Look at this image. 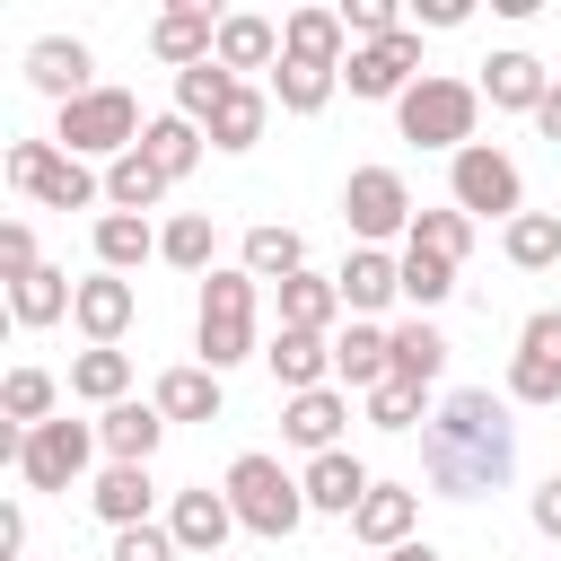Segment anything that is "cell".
<instances>
[{
  "instance_id": "obj_16",
  "label": "cell",
  "mask_w": 561,
  "mask_h": 561,
  "mask_svg": "<svg viewBox=\"0 0 561 561\" xmlns=\"http://www.w3.org/2000/svg\"><path fill=\"white\" fill-rule=\"evenodd\" d=\"M167 535H175V552H202V561H219V543L237 535V508H228V491H175V508H167Z\"/></svg>"
},
{
  "instance_id": "obj_5",
  "label": "cell",
  "mask_w": 561,
  "mask_h": 561,
  "mask_svg": "<svg viewBox=\"0 0 561 561\" xmlns=\"http://www.w3.org/2000/svg\"><path fill=\"white\" fill-rule=\"evenodd\" d=\"M140 131H149V123H140V96H131V88H88V96L61 105V123H53V140H61L70 158H105V167L131 158Z\"/></svg>"
},
{
  "instance_id": "obj_23",
  "label": "cell",
  "mask_w": 561,
  "mask_h": 561,
  "mask_svg": "<svg viewBox=\"0 0 561 561\" xmlns=\"http://www.w3.org/2000/svg\"><path fill=\"white\" fill-rule=\"evenodd\" d=\"M228 79H245V70H280V26L272 18H254V9H237V18H219V53H210Z\"/></svg>"
},
{
  "instance_id": "obj_49",
  "label": "cell",
  "mask_w": 561,
  "mask_h": 561,
  "mask_svg": "<svg viewBox=\"0 0 561 561\" xmlns=\"http://www.w3.org/2000/svg\"><path fill=\"white\" fill-rule=\"evenodd\" d=\"M535 526H543V535H552V543H561V473H552V482H543V491H535Z\"/></svg>"
},
{
  "instance_id": "obj_6",
  "label": "cell",
  "mask_w": 561,
  "mask_h": 561,
  "mask_svg": "<svg viewBox=\"0 0 561 561\" xmlns=\"http://www.w3.org/2000/svg\"><path fill=\"white\" fill-rule=\"evenodd\" d=\"M9 184H18L26 202H44V210H88V202H105V175H96L88 158H70L61 140H9Z\"/></svg>"
},
{
  "instance_id": "obj_7",
  "label": "cell",
  "mask_w": 561,
  "mask_h": 561,
  "mask_svg": "<svg viewBox=\"0 0 561 561\" xmlns=\"http://www.w3.org/2000/svg\"><path fill=\"white\" fill-rule=\"evenodd\" d=\"M447 193H456V210L482 228V219H517L526 210V175H517V158L508 149H491V140H473V149H456L447 158Z\"/></svg>"
},
{
  "instance_id": "obj_15",
  "label": "cell",
  "mask_w": 561,
  "mask_h": 561,
  "mask_svg": "<svg viewBox=\"0 0 561 561\" xmlns=\"http://www.w3.org/2000/svg\"><path fill=\"white\" fill-rule=\"evenodd\" d=\"M298 482H307V508H316V517H359V500L377 491V473H368L351 447H333V456H307V473H298Z\"/></svg>"
},
{
  "instance_id": "obj_52",
  "label": "cell",
  "mask_w": 561,
  "mask_h": 561,
  "mask_svg": "<svg viewBox=\"0 0 561 561\" xmlns=\"http://www.w3.org/2000/svg\"><path fill=\"white\" fill-rule=\"evenodd\" d=\"M386 561H438V552H430V543L412 535V543H403V552H386Z\"/></svg>"
},
{
  "instance_id": "obj_11",
  "label": "cell",
  "mask_w": 561,
  "mask_h": 561,
  "mask_svg": "<svg viewBox=\"0 0 561 561\" xmlns=\"http://www.w3.org/2000/svg\"><path fill=\"white\" fill-rule=\"evenodd\" d=\"M333 289H342V316L377 324V316L403 298V254H386V245H351L342 272H333Z\"/></svg>"
},
{
  "instance_id": "obj_20",
  "label": "cell",
  "mask_w": 561,
  "mask_h": 561,
  "mask_svg": "<svg viewBox=\"0 0 561 561\" xmlns=\"http://www.w3.org/2000/svg\"><path fill=\"white\" fill-rule=\"evenodd\" d=\"M280 61H316V70H342V61H351L342 9H289V18H280Z\"/></svg>"
},
{
  "instance_id": "obj_4",
  "label": "cell",
  "mask_w": 561,
  "mask_h": 561,
  "mask_svg": "<svg viewBox=\"0 0 561 561\" xmlns=\"http://www.w3.org/2000/svg\"><path fill=\"white\" fill-rule=\"evenodd\" d=\"M219 491H228L237 526H245V535H263V543L298 535V517H307V482H298V473H289L280 456H237Z\"/></svg>"
},
{
  "instance_id": "obj_14",
  "label": "cell",
  "mask_w": 561,
  "mask_h": 561,
  "mask_svg": "<svg viewBox=\"0 0 561 561\" xmlns=\"http://www.w3.org/2000/svg\"><path fill=\"white\" fill-rule=\"evenodd\" d=\"M131 316H140V289H131L123 272H88V280H79V307H70V324H79L88 342H105V351H114V342L131 333Z\"/></svg>"
},
{
  "instance_id": "obj_32",
  "label": "cell",
  "mask_w": 561,
  "mask_h": 561,
  "mask_svg": "<svg viewBox=\"0 0 561 561\" xmlns=\"http://www.w3.org/2000/svg\"><path fill=\"white\" fill-rule=\"evenodd\" d=\"M149 403H158L167 421H219V403H228V394H219V377H210V368L193 359V368H167Z\"/></svg>"
},
{
  "instance_id": "obj_44",
  "label": "cell",
  "mask_w": 561,
  "mask_h": 561,
  "mask_svg": "<svg viewBox=\"0 0 561 561\" xmlns=\"http://www.w3.org/2000/svg\"><path fill=\"white\" fill-rule=\"evenodd\" d=\"M368 421H377V430H421V421H430V386H412V377H386V386L368 394Z\"/></svg>"
},
{
  "instance_id": "obj_46",
  "label": "cell",
  "mask_w": 561,
  "mask_h": 561,
  "mask_svg": "<svg viewBox=\"0 0 561 561\" xmlns=\"http://www.w3.org/2000/svg\"><path fill=\"white\" fill-rule=\"evenodd\" d=\"M26 272H44L35 263V228L26 219H0V280H26Z\"/></svg>"
},
{
  "instance_id": "obj_45",
  "label": "cell",
  "mask_w": 561,
  "mask_h": 561,
  "mask_svg": "<svg viewBox=\"0 0 561 561\" xmlns=\"http://www.w3.org/2000/svg\"><path fill=\"white\" fill-rule=\"evenodd\" d=\"M412 18L394 9V0H342V35L351 44H386V35H403Z\"/></svg>"
},
{
  "instance_id": "obj_29",
  "label": "cell",
  "mask_w": 561,
  "mask_h": 561,
  "mask_svg": "<svg viewBox=\"0 0 561 561\" xmlns=\"http://www.w3.org/2000/svg\"><path fill=\"white\" fill-rule=\"evenodd\" d=\"M70 394L79 403H131V351H105V342H88L79 359H70Z\"/></svg>"
},
{
  "instance_id": "obj_36",
  "label": "cell",
  "mask_w": 561,
  "mask_h": 561,
  "mask_svg": "<svg viewBox=\"0 0 561 561\" xmlns=\"http://www.w3.org/2000/svg\"><path fill=\"white\" fill-rule=\"evenodd\" d=\"M245 272H254V280H272V289H280L289 272H307V245H298V228H280V219H254V228H245Z\"/></svg>"
},
{
  "instance_id": "obj_21",
  "label": "cell",
  "mask_w": 561,
  "mask_h": 561,
  "mask_svg": "<svg viewBox=\"0 0 561 561\" xmlns=\"http://www.w3.org/2000/svg\"><path fill=\"white\" fill-rule=\"evenodd\" d=\"M272 377H280V394H316V386H333V333H272Z\"/></svg>"
},
{
  "instance_id": "obj_17",
  "label": "cell",
  "mask_w": 561,
  "mask_h": 561,
  "mask_svg": "<svg viewBox=\"0 0 561 561\" xmlns=\"http://www.w3.org/2000/svg\"><path fill=\"white\" fill-rule=\"evenodd\" d=\"M386 377H394V333L351 316V333H333V386H342V394H351V386H359V394H377Z\"/></svg>"
},
{
  "instance_id": "obj_19",
  "label": "cell",
  "mask_w": 561,
  "mask_h": 561,
  "mask_svg": "<svg viewBox=\"0 0 561 561\" xmlns=\"http://www.w3.org/2000/svg\"><path fill=\"white\" fill-rule=\"evenodd\" d=\"M473 88H482L500 114H535V105L552 96V70H543L535 53H517V44H508V53H491V61H482V79H473Z\"/></svg>"
},
{
  "instance_id": "obj_25",
  "label": "cell",
  "mask_w": 561,
  "mask_h": 561,
  "mask_svg": "<svg viewBox=\"0 0 561 561\" xmlns=\"http://www.w3.org/2000/svg\"><path fill=\"white\" fill-rule=\"evenodd\" d=\"M149 500H158V482H149V465H105L96 473V491H88V508L123 535V526H149Z\"/></svg>"
},
{
  "instance_id": "obj_33",
  "label": "cell",
  "mask_w": 561,
  "mask_h": 561,
  "mask_svg": "<svg viewBox=\"0 0 561 561\" xmlns=\"http://www.w3.org/2000/svg\"><path fill=\"white\" fill-rule=\"evenodd\" d=\"M500 254H508L517 272H552V263H561V210H517V219L500 228Z\"/></svg>"
},
{
  "instance_id": "obj_38",
  "label": "cell",
  "mask_w": 561,
  "mask_h": 561,
  "mask_svg": "<svg viewBox=\"0 0 561 561\" xmlns=\"http://www.w3.org/2000/svg\"><path fill=\"white\" fill-rule=\"evenodd\" d=\"M263 88H272V105H280V114H324V105H333V88H342V70H316V61H280Z\"/></svg>"
},
{
  "instance_id": "obj_50",
  "label": "cell",
  "mask_w": 561,
  "mask_h": 561,
  "mask_svg": "<svg viewBox=\"0 0 561 561\" xmlns=\"http://www.w3.org/2000/svg\"><path fill=\"white\" fill-rule=\"evenodd\" d=\"M0 552H26V508H0Z\"/></svg>"
},
{
  "instance_id": "obj_1",
  "label": "cell",
  "mask_w": 561,
  "mask_h": 561,
  "mask_svg": "<svg viewBox=\"0 0 561 561\" xmlns=\"http://www.w3.org/2000/svg\"><path fill=\"white\" fill-rule=\"evenodd\" d=\"M421 473L438 500H482L517 473V430H508V403L491 386H456L430 430H421Z\"/></svg>"
},
{
  "instance_id": "obj_42",
  "label": "cell",
  "mask_w": 561,
  "mask_h": 561,
  "mask_svg": "<svg viewBox=\"0 0 561 561\" xmlns=\"http://www.w3.org/2000/svg\"><path fill=\"white\" fill-rule=\"evenodd\" d=\"M53 394H61V386H53L44 368H9V377H0V412H9V430H44V421H53Z\"/></svg>"
},
{
  "instance_id": "obj_28",
  "label": "cell",
  "mask_w": 561,
  "mask_h": 561,
  "mask_svg": "<svg viewBox=\"0 0 561 561\" xmlns=\"http://www.w3.org/2000/svg\"><path fill=\"white\" fill-rule=\"evenodd\" d=\"M272 298H280V324H289V333H333V316H342L333 272H289Z\"/></svg>"
},
{
  "instance_id": "obj_26",
  "label": "cell",
  "mask_w": 561,
  "mask_h": 561,
  "mask_svg": "<svg viewBox=\"0 0 561 561\" xmlns=\"http://www.w3.org/2000/svg\"><path fill=\"white\" fill-rule=\"evenodd\" d=\"M149 53H158V61H175V70L210 61V53H219V18H210V9H167V18L149 26Z\"/></svg>"
},
{
  "instance_id": "obj_22",
  "label": "cell",
  "mask_w": 561,
  "mask_h": 561,
  "mask_svg": "<svg viewBox=\"0 0 561 561\" xmlns=\"http://www.w3.org/2000/svg\"><path fill=\"white\" fill-rule=\"evenodd\" d=\"M412 526H421V491H403V482H377V491L359 500V517H351V535L377 543V552H403Z\"/></svg>"
},
{
  "instance_id": "obj_12",
  "label": "cell",
  "mask_w": 561,
  "mask_h": 561,
  "mask_svg": "<svg viewBox=\"0 0 561 561\" xmlns=\"http://www.w3.org/2000/svg\"><path fill=\"white\" fill-rule=\"evenodd\" d=\"M421 79V35L403 26V35H386V44H351V61H342V88L351 96H403Z\"/></svg>"
},
{
  "instance_id": "obj_24",
  "label": "cell",
  "mask_w": 561,
  "mask_h": 561,
  "mask_svg": "<svg viewBox=\"0 0 561 561\" xmlns=\"http://www.w3.org/2000/svg\"><path fill=\"white\" fill-rule=\"evenodd\" d=\"M96 438H105V465H149L158 438H167V412L158 403H114V412H96Z\"/></svg>"
},
{
  "instance_id": "obj_47",
  "label": "cell",
  "mask_w": 561,
  "mask_h": 561,
  "mask_svg": "<svg viewBox=\"0 0 561 561\" xmlns=\"http://www.w3.org/2000/svg\"><path fill=\"white\" fill-rule=\"evenodd\" d=\"M114 561H175V535L167 526H123L114 535Z\"/></svg>"
},
{
  "instance_id": "obj_34",
  "label": "cell",
  "mask_w": 561,
  "mask_h": 561,
  "mask_svg": "<svg viewBox=\"0 0 561 561\" xmlns=\"http://www.w3.org/2000/svg\"><path fill=\"white\" fill-rule=\"evenodd\" d=\"M263 123H272V88H254V79H245V88L210 114V149H228V158H237V149H254V140H263Z\"/></svg>"
},
{
  "instance_id": "obj_37",
  "label": "cell",
  "mask_w": 561,
  "mask_h": 561,
  "mask_svg": "<svg viewBox=\"0 0 561 561\" xmlns=\"http://www.w3.org/2000/svg\"><path fill=\"white\" fill-rule=\"evenodd\" d=\"M386 333H394V377L438 386V368H447V333H438L430 316H403V324H386Z\"/></svg>"
},
{
  "instance_id": "obj_30",
  "label": "cell",
  "mask_w": 561,
  "mask_h": 561,
  "mask_svg": "<svg viewBox=\"0 0 561 561\" xmlns=\"http://www.w3.org/2000/svg\"><path fill=\"white\" fill-rule=\"evenodd\" d=\"M149 254H158V228H149V219H131V210H105V219H96V272H123V280H131Z\"/></svg>"
},
{
  "instance_id": "obj_2",
  "label": "cell",
  "mask_w": 561,
  "mask_h": 561,
  "mask_svg": "<svg viewBox=\"0 0 561 561\" xmlns=\"http://www.w3.org/2000/svg\"><path fill=\"white\" fill-rule=\"evenodd\" d=\"M473 123H482V88L473 79H447V70H421L403 96H394V131L412 149H473Z\"/></svg>"
},
{
  "instance_id": "obj_43",
  "label": "cell",
  "mask_w": 561,
  "mask_h": 561,
  "mask_svg": "<svg viewBox=\"0 0 561 561\" xmlns=\"http://www.w3.org/2000/svg\"><path fill=\"white\" fill-rule=\"evenodd\" d=\"M403 298H412V316L447 307V298H456V263H438V254H412V245H403Z\"/></svg>"
},
{
  "instance_id": "obj_39",
  "label": "cell",
  "mask_w": 561,
  "mask_h": 561,
  "mask_svg": "<svg viewBox=\"0 0 561 561\" xmlns=\"http://www.w3.org/2000/svg\"><path fill=\"white\" fill-rule=\"evenodd\" d=\"M237 88H245V79H228L219 61H193V70H175V114L210 131V114H219V105H228Z\"/></svg>"
},
{
  "instance_id": "obj_27",
  "label": "cell",
  "mask_w": 561,
  "mask_h": 561,
  "mask_svg": "<svg viewBox=\"0 0 561 561\" xmlns=\"http://www.w3.org/2000/svg\"><path fill=\"white\" fill-rule=\"evenodd\" d=\"M202 149H210V131H202V123H184V114H158V123L140 131V158H149L167 184H184V175L202 167Z\"/></svg>"
},
{
  "instance_id": "obj_13",
  "label": "cell",
  "mask_w": 561,
  "mask_h": 561,
  "mask_svg": "<svg viewBox=\"0 0 561 561\" xmlns=\"http://www.w3.org/2000/svg\"><path fill=\"white\" fill-rule=\"evenodd\" d=\"M88 70H96V61H88L79 35H35V44H26V88H44L53 105H79V96L96 88Z\"/></svg>"
},
{
  "instance_id": "obj_18",
  "label": "cell",
  "mask_w": 561,
  "mask_h": 561,
  "mask_svg": "<svg viewBox=\"0 0 561 561\" xmlns=\"http://www.w3.org/2000/svg\"><path fill=\"white\" fill-rule=\"evenodd\" d=\"M342 421H351V394L342 386H316V394H289L280 403V438L307 447V456H333L342 447Z\"/></svg>"
},
{
  "instance_id": "obj_40",
  "label": "cell",
  "mask_w": 561,
  "mask_h": 561,
  "mask_svg": "<svg viewBox=\"0 0 561 561\" xmlns=\"http://www.w3.org/2000/svg\"><path fill=\"white\" fill-rule=\"evenodd\" d=\"M158 193H167V175H158V167H149L140 149L105 167V202H114V210H131V219H149V210H158Z\"/></svg>"
},
{
  "instance_id": "obj_48",
  "label": "cell",
  "mask_w": 561,
  "mask_h": 561,
  "mask_svg": "<svg viewBox=\"0 0 561 561\" xmlns=\"http://www.w3.org/2000/svg\"><path fill=\"white\" fill-rule=\"evenodd\" d=\"M421 26H465V0H412V35Z\"/></svg>"
},
{
  "instance_id": "obj_3",
  "label": "cell",
  "mask_w": 561,
  "mask_h": 561,
  "mask_svg": "<svg viewBox=\"0 0 561 561\" xmlns=\"http://www.w3.org/2000/svg\"><path fill=\"white\" fill-rule=\"evenodd\" d=\"M254 307H263V280H254V272H210V280H202L193 351H202L210 377H228L237 359H254Z\"/></svg>"
},
{
  "instance_id": "obj_8",
  "label": "cell",
  "mask_w": 561,
  "mask_h": 561,
  "mask_svg": "<svg viewBox=\"0 0 561 561\" xmlns=\"http://www.w3.org/2000/svg\"><path fill=\"white\" fill-rule=\"evenodd\" d=\"M412 184L394 175V167H351V184H342V228L359 237V245H386V237H412Z\"/></svg>"
},
{
  "instance_id": "obj_41",
  "label": "cell",
  "mask_w": 561,
  "mask_h": 561,
  "mask_svg": "<svg viewBox=\"0 0 561 561\" xmlns=\"http://www.w3.org/2000/svg\"><path fill=\"white\" fill-rule=\"evenodd\" d=\"M403 245H412V254H438V263H465V254H473V219H465L456 202H447V210H421Z\"/></svg>"
},
{
  "instance_id": "obj_31",
  "label": "cell",
  "mask_w": 561,
  "mask_h": 561,
  "mask_svg": "<svg viewBox=\"0 0 561 561\" xmlns=\"http://www.w3.org/2000/svg\"><path fill=\"white\" fill-rule=\"evenodd\" d=\"M70 307H79V280H70V272H53V263H44V272H26V280H9V316H18V324H61Z\"/></svg>"
},
{
  "instance_id": "obj_10",
  "label": "cell",
  "mask_w": 561,
  "mask_h": 561,
  "mask_svg": "<svg viewBox=\"0 0 561 561\" xmlns=\"http://www.w3.org/2000/svg\"><path fill=\"white\" fill-rule=\"evenodd\" d=\"M508 403H561V307H535V316L517 324Z\"/></svg>"
},
{
  "instance_id": "obj_35",
  "label": "cell",
  "mask_w": 561,
  "mask_h": 561,
  "mask_svg": "<svg viewBox=\"0 0 561 561\" xmlns=\"http://www.w3.org/2000/svg\"><path fill=\"white\" fill-rule=\"evenodd\" d=\"M210 254H219L210 210H175V219L158 228V263H175V272H202V280H210Z\"/></svg>"
},
{
  "instance_id": "obj_9",
  "label": "cell",
  "mask_w": 561,
  "mask_h": 561,
  "mask_svg": "<svg viewBox=\"0 0 561 561\" xmlns=\"http://www.w3.org/2000/svg\"><path fill=\"white\" fill-rule=\"evenodd\" d=\"M96 421H44V430H26L18 438V473H26V491H79V473L96 465Z\"/></svg>"
},
{
  "instance_id": "obj_51",
  "label": "cell",
  "mask_w": 561,
  "mask_h": 561,
  "mask_svg": "<svg viewBox=\"0 0 561 561\" xmlns=\"http://www.w3.org/2000/svg\"><path fill=\"white\" fill-rule=\"evenodd\" d=\"M535 131H543V140H561V79H552V96L535 105Z\"/></svg>"
}]
</instances>
